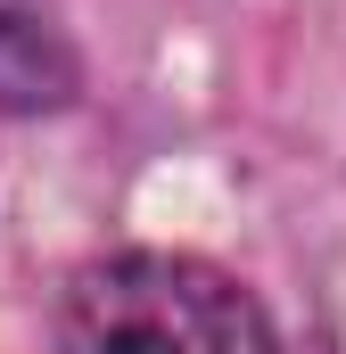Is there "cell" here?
<instances>
[{"instance_id":"cell-1","label":"cell","mask_w":346,"mask_h":354,"mask_svg":"<svg viewBox=\"0 0 346 354\" xmlns=\"http://www.w3.org/2000/svg\"><path fill=\"white\" fill-rule=\"evenodd\" d=\"M58 346L66 354H280L272 322L206 256L124 248L66 280L58 297Z\"/></svg>"},{"instance_id":"cell-2","label":"cell","mask_w":346,"mask_h":354,"mask_svg":"<svg viewBox=\"0 0 346 354\" xmlns=\"http://www.w3.org/2000/svg\"><path fill=\"white\" fill-rule=\"evenodd\" d=\"M75 91V58L50 33V17L0 0V107H58Z\"/></svg>"}]
</instances>
